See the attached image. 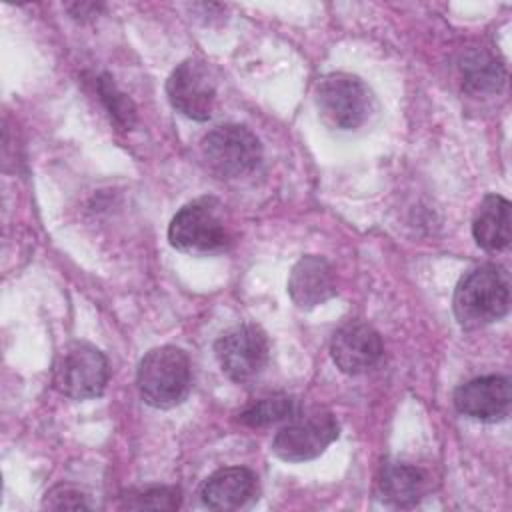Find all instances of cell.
I'll list each match as a JSON object with an SVG mask.
<instances>
[{
    "instance_id": "obj_1",
    "label": "cell",
    "mask_w": 512,
    "mask_h": 512,
    "mask_svg": "<svg viewBox=\"0 0 512 512\" xmlns=\"http://www.w3.org/2000/svg\"><path fill=\"white\" fill-rule=\"evenodd\" d=\"M452 308L458 324L468 330L498 322L510 308L508 274L494 264L470 270L456 284Z\"/></svg>"
},
{
    "instance_id": "obj_2",
    "label": "cell",
    "mask_w": 512,
    "mask_h": 512,
    "mask_svg": "<svg viewBox=\"0 0 512 512\" xmlns=\"http://www.w3.org/2000/svg\"><path fill=\"white\" fill-rule=\"evenodd\" d=\"M168 240L176 250L194 256L226 250L232 234L222 204L214 198L188 202L170 220Z\"/></svg>"
},
{
    "instance_id": "obj_3",
    "label": "cell",
    "mask_w": 512,
    "mask_h": 512,
    "mask_svg": "<svg viewBox=\"0 0 512 512\" xmlns=\"http://www.w3.org/2000/svg\"><path fill=\"white\" fill-rule=\"evenodd\" d=\"M190 360L176 346L148 350L136 370L142 400L154 408H174L190 392Z\"/></svg>"
},
{
    "instance_id": "obj_4",
    "label": "cell",
    "mask_w": 512,
    "mask_h": 512,
    "mask_svg": "<svg viewBox=\"0 0 512 512\" xmlns=\"http://www.w3.org/2000/svg\"><path fill=\"white\" fill-rule=\"evenodd\" d=\"M108 378V360L90 342L72 340L64 344L54 356L52 384L60 394L72 400H88L100 396L106 390Z\"/></svg>"
},
{
    "instance_id": "obj_5",
    "label": "cell",
    "mask_w": 512,
    "mask_h": 512,
    "mask_svg": "<svg viewBox=\"0 0 512 512\" xmlns=\"http://www.w3.org/2000/svg\"><path fill=\"white\" fill-rule=\"evenodd\" d=\"M314 102L322 122L336 130L360 128L374 108L370 88L346 72L322 76L314 90Z\"/></svg>"
},
{
    "instance_id": "obj_6",
    "label": "cell",
    "mask_w": 512,
    "mask_h": 512,
    "mask_svg": "<svg viewBox=\"0 0 512 512\" xmlns=\"http://www.w3.org/2000/svg\"><path fill=\"white\" fill-rule=\"evenodd\" d=\"M338 430L334 414L326 408L296 410L276 432L272 452L284 462L314 460L338 438Z\"/></svg>"
},
{
    "instance_id": "obj_7",
    "label": "cell",
    "mask_w": 512,
    "mask_h": 512,
    "mask_svg": "<svg viewBox=\"0 0 512 512\" xmlns=\"http://www.w3.org/2000/svg\"><path fill=\"white\" fill-rule=\"evenodd\" d=\"M200 150L208 170L222 180L248 176L262 160L260 140L240 124L216 126L202 138Z\"/></svg>"
},
{
    "instance_id": "obj_8",
    "label": "cell",
    "mask_w": 512,
    "mask_h": 512,
    "mask_svg": "<svg viewBox=\"0 0 512 512\" xmlns=\"http://www.w3.org/2000/svg\"><path fill=\"white\" fill-rule=\"evenodd\" d=\"M216 94V78L210 66L198 58L180 62L166 80V96L172 108L196 122H204L212 116Z\"/></svg>"
},
{
    "instance_id": "obj_9",
    "label": "cell",
    "mask_w": 512,
    "mask_h": 512,
    "mask_svg": "<svg viewBox=\"0 0 512 512\" xmlns=\"http://www.w3.org/2000/svg\"><path fill=\"white\" fill-rule=\"evenodd\" d=\"M222 372L234 382L256 378L268 362V338L254 324H240L224 332L214 344Z\"/></svg>"
},
{
    "instance_id": "obj_10",
    "label": "cell",
    "mask_w": 512,
    "mask_h": 512,
    "mask_svg": "<svg viewBox=\"0 0 512 512\" xmlns=\"http://www.w3.org/2000/svg\"><path fill=\"white\" fill-rule=\"evenodd\" d=\"M510 378L490 374L468 380L454 392L456 410L478 422H500L510 414Z\"/></svg>"
},
{
    "instance_id": "obj_11",
    "label": "cell",
    "mask_w": 512,
    "mask_h": 512,
    "mask_svg": "<svg viewBox=\"0 0 512 512\" xmlns=\"http://www.w3.org/2000/svg\"><path fill=\"white\" fill-rule=\"evenodd\" d=\"M384 354L380 334L364 322H350L338 328L330 342V356L336 368L356 376L374 368Z\"/></svg>"
},
{
    "instance_id": "obj_12",
    "label": "cell",
    "mask_w": 512,
    "mask_h": 512,
    "mask_svg": "<svg viewBox=\"0 0 512 512\" xmlns=\"http://www.w3.org/2000/svg\"><path fill=\"white\" fill-rule=\"evenodd\" d=\"M288 294L298 308H316L336 294V274L322 256H302L290 270Z\"/></svg>"
},
{
    "instance_id": "obj_13",
    "label": "cell",
    "mask_w": 512,
    "mask_h": 512,
    "mask_svg": "<svg viewBox=\"0 0 512 512\" xmlns=\"http://www.w3.org/2000/svg\"><path fill=\"white\" fill-rule=\"evenodd\" d=\"M256 490V476L244 466H228L212 472L202 488V502L212 510H238Z\"/></svg>"
},
{
    "instance_id": "obj_14",
    "label": "cell",
    "mask_w": 512,
    "mask_h": 512,
    "mask_svg": "<svg viewBox=\"0 0 512 512\" xmlns=\"http://www.w3.org/2000/svg\"><path fill=\"white\" fill-rule=\"evenodd\" d=\"M472 236L488 252H500L510 244V202L500 194H486L472 218Z\"/></svg>"
},
{
    "instance_id": "obj_15",
    "label": "cell",
    "mask_w": 512,
    "mask_h": 512,
    "mask_svg": "<svg viewBox=\"0 0 512 512\" xmlns=\"http://www.w3.org/2000/svg\"><path fill=\"white\" fill-rule=\"evenodd\" d=\"M428 488L426 474L410 464H386L378 476V494L392 506L416 504Z\"/></svg>"
},
{
    "instance_id": "obj_16",
    "label": "cell",
    "mask_w": 512,
    "mask_h": 512,
    "mask_svg": "<svg viewBox=\"0 0 512 512\" xmlns=\"http://www.w3.org/2000/svg\"><path fill=\"white\" fill-rule=\"evenodd\" d=\"M462 86L474 96L498 92L506 82V70L500 60L484 50L468 52L460 64Z\"/></svg>"
},
{
    "instance_id": "obj_17",
    "label": "cell",
    "mask_w": 512,
    "mask_h": 512,
    "mask_svg": "<svg viewBox=\"0 0 512 512\" xmlns=\"http://www.w3.org/2000/svg\"><path fill=\"white\" fill-rule=\"evenodd\" d=\"M298 410V404L294 398L286 394H274L260 398L246 406L242 412H238V422L244 426H268L276 424L280 420H288Z\"/></svg>"
},
{
    "instance_id": "obj_18",
    "label": "cell",
    "mask_w": 512,
    "mask_h": 512,
    "mask_svg": "<svg viewBox=\"0 0 512 512\" xmlns=\"http://www.w3.org/2000/svg\"><path fill=\"white\" fill-rule=\"evenodd\" d=\"M96 88H98V96H100L102 104L106 106L114 124H118L122 130H130L136 120L134 102L124 92H120L116 88V84L112 82V78L108 74H104L96 80Z\"/></svg>"
},
{
    "instance_id": "obj_19",
    "label": "cell",
    "mask_w": 512,
    "mask_h": 512,
    "mask_svg": "<svg viewBox=\"0 0 512 512\" xmlns=\"http://www.w3.org/2000/svg\"><path fill=\"white\" fill-rule=\"evenodd\" d=\"M180 504V492L172 486H152L130 498H126V508L136 510H174Z\"/></svg>"
},
{
    "instance_id": "obj_20",
    "label": "cell",
    "mask_w": 512,
    "mask_h": 512,
    "mask_svg": "<svg viewBox=\"0 0 512 512\" xmlns=\"http://www.w3.org/2000/svg\"><path fill=\"white\" fill-rule=\"evenodd\" d=\"M44 506L48 508H54V510H62V508H68V510H78V508H90V504L86 502V496L72 488V486H66V484H60L56 488H52L46 498H44Z\"/></svg>"
}]
</instances>
